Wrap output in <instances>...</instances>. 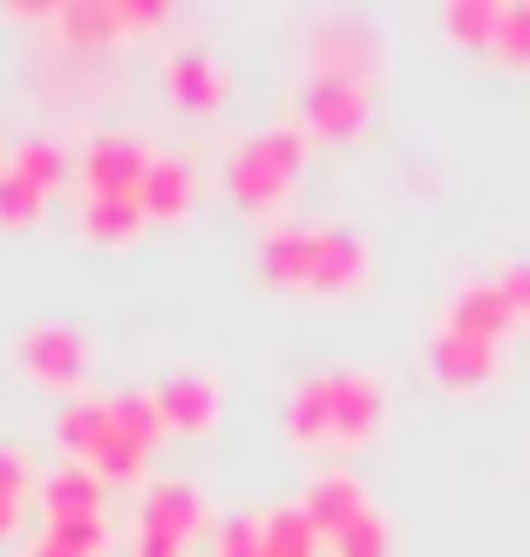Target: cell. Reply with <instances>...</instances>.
<instances>
[{
	"instance_id": "obj_1",
	"label": "cell",
	"mask_w": 530,
	"mask_h": 557,
	"mask_svg": "<svg viewBox=\"0 0 530 557\" xmlns=\"http://www.w3.org/2000/svg\"><path fill=\"white\" fill-rule=\"evenodd\" d=\"M381 414H387L381 374L326 368V374H306L286 395V435L306 442V449H360V442H374Z\"/></svg>"
},
{
	"instance_id": "obj_2",
	"label": "cell",
	"mask_w": 530,
	"mask_h": 557,
	"mask_svg": "<svg viewBox=\"0 0 530 557\" xmlns=\"http://www.w3.org/2000/svg\"><path fill=\"white\" fill-rule=\"evenodd\" d=\"M259 272L293 293H354L368 278V238L347 225H299L272 218L259 232Z\"/></svg>"
},
{
	"instance_id": "obj_3",
	"label": "cell",
	"mask_w": 530,
	"mask_h": 557,
	"mask_svg": "<svg viewBox=\"0 0 530 557\" xmlns=\"http://www.w3.org/2000/svg\"><path fill=\"white\" fill-rule=\"evenodd\" d=\"M299 163H306V129L299 123H266V129H252L232 150V163H225L232 205H245V211H279V205H286V190H293V177H299Z\"/></svg>"
},
{
	"instance_id": "obj_4",
	"label": "cell",
	"mask_w": 530,
	"mask_h": 557,
	"mask_svg": "<svg viewBox=\"0 0 530 557\" xmlns=\"http://www.w3.org/2000/svg\"><path fill=\"white\" fill-rule=\"evenodd\" d=\"M306 69L313 75H347V82H374L381 69V27L368 14H313L306 21Z\"/></svg>"
},
{
	"instance_id": "obj_5",
	"label": "cell",
	"mask_w": 530,
	"mask_h": 557,
	"mask_svg": "<svg viewBox=\"0 0 530 557\" xmlns=\"http://www.w3.org/2000/svg\"><path fill=\"white\" fill-rule=\"evenodd\" d=\"M205 531V496L198 483L163 476L144 490V510H136V557H184V544Z\"/></svg>"
},
{
	"instance_id": "obj_6",
	"label": "cell",
	"mask_w": 530,
	"mask_h": 557,
	"mask_svg": "<svg viewBox=\"0 0 530 557\" xmlns=\"http://www.w3.org/2000/svg\"><path fill=\"white\" fill-rule=\"evenodd\" d=\"M157 163V150L130 129H96L75 150V177L89 198H144V171Z\"/></svg>"
},
{
	"instance_id": "obj_7",
	"label": "cell",
	"mask_w": 530,
	"mask_h": 557,
	"mask_svg": "<svg viewBox=\"0 0 530 557\" xmlns=\"http://www.w3.org/2000/svg\"><path fill=\"white\" fill-rule=\"evenodd\" d=\"M21 374L35 387H54V395H82V381H89V341H82V326H62V320H35L21 333Z\"/></svg>"
},
{
	"instance_id": "obj_8",
	"label": "cell",
	"mask_w": 530,
	"mask_h": 557,
	"mask_svg": "<svg viewBox=\"0 0 530 557\" xmlns=\"http://www.w3.org/2000/svg\"><path fill=\"white\" fill-rule=\"evenodd\" d=\"M374 116V89L368 82H347V75H306L299 89V129L306 136H326V144H341V136H360Z\"/></svg>"
},
{
	"instance_id": "obj_9",
	"label": "cell",
	"mask_w": 530,
	"mask_h": 557,
	"mask_svg": "<svg viewBox=\"0 0 530 557\" xmlns=\"http://www.w3.org/2000/svg\"><path fill=\"white\" fill-rule=\"evenodd\" d=\"M422 360H429V374L442 381V387H456V395H469V387H490L496 374H504V347L496 341H477V333H456V326H429V347H422Z\"/></svg>"
},
{
	"instance_id": "obj_10",
	"label": "cell",
	"mask_w": 530,
	"mask_h": 557,
	"mask_svg": "<svg viewBox=\"0 0 530 557\" xmlns=\"http://www.w3.org/2000/svg\"><path fill=\"white\" fill-rule=\"evenodd\" d=\"M442 326H456V333H477V341H496V347H504V341H510V333H517L523 320H517L510 293L496 286V272H490V278H463V286L449 293V306H442Z\"/></svg>"
},
{
	"instance_id": "obj_11",
	"label": "cell",
	"mask_w": 530,
	"mask_h": 557,
	"mask_svg": "<svg viewBox=\"0 0 530 557\" xmlns=\"http://www.w3.org/2000/svg\"><path fill=\"white\" fill-rule=\"evenodd\" d=\"M299 510L313 517V531L333 544L347 523H360L374 504H368V490H360V476H347V469H320V476L299 490Z\"/></svg>"
},
{
	"instance_id": "obj_12",
	"label": "cell",
	"mask_w": 530,
	"mask_h": 557,
	"mask_svg": "<svg viewBox=\"0 0 530 557\" xmlns=\"http://www.w3.org/2000/svg\"><path fill=\"white\" fill-rule=\"evenodd\" d=\"M150 395H157L163 429H171V435H205V429L218 422V381H211V374H198V368L163 374Z\"/></svg>"
},
{
	"instance_id": "obj_13",
	"label": "cell",
	"mask_w": 530,
	"mask_h": 557,
	"mask_svg": "<svg viewBox=\"0 0 530 557\" xmlns=\"http://www.w3.org/2000/svg\"><path fill=\"white\" fill-rule=\"evenodd\" d=\"M163 89H171V102L190 109V116H211V109L225 102V69H218L205 48H171L163 54Z\"/></svg>"
},
{
	"instance_id": "obj_14",
	"label": "cell",
	"mask_w": 530,
	"mask_h": 557,
	"mask_svg": "<svg viewBox=\"0 0 530 557\" xmlns=\"http://www.w3.org/2000/svg\"><path fill=\"white\" fill-rule=\"evenodd\" d=\"M48 35H54V48H69V54H102L109 62V48L123 41V27H116V8H89V0H69V8H54L48 14Z\"/></svg>"
},
{
	"instance_id": "obj_15",
	"label": "cell",
	"mask_w": 530,
	"mask_h": 557,
	"mask_svg": "<svg viewBox=\"0 0 530 557\" xmlns=\"http://www.w3.org/2000/svg\"><path fill=\"white\" fill-rule=\"evenodd\" d=\"M102 476L89 462H62V469H48L41 476V510L48 523H75V517H102Z\"/></svg>"
},
{
	"instance_id": "obj_16",
	"label": "cell",
	"mask_w": 530,
	"mask_h": 557,
	"mask_svg": "<svg viewBox=\"0 0 530 557\" xmlns=\"http://www.w3.org/2000/svg\"><path fill=\"white\" fill-rule=\"evenodd\" d=\"M190 205H198V171L184 157H157L144 171V218L150 225H177V218H190Z\"/></svg>"
},
{
	"instance_id": "obj_17",
	"label": "cell",
	"mask_w": 530,
	"mask_h": 557,
	"mask_svg": "<svg viewBox=\"0 0 530 557\" xmlns=\"http://www.w3.org/2000/svg\"><path fill=\"white\" fill-rule=\"evenodd\" d=\"M35 82H41V96L54 102H82V96H96L102 82H109V62L102 54H69V48H41L35 54Z\"/></svg>"
},
{
	"instance_id": "obj_18",
	"label": "cell",
	"mask_w": 530,
	"mask_h": 557,
	"mask_svg": "<svg viewBox=\"0 0 530 557\" xmlns=\"http://www.w3.org/2000/svg\"><path fill=\"white\" fill-rule=\"evenodd\" d=\"M54 442L69 449V462H96V449L109 442V395H75L54 414Z\"/></svg>"
},
{
	"instance_id": "obj_19",
	"label": "cell",
	"mask_w": 530,
	"mask_h": 557,
	"mask_svg": "<svg viewBox=\"0 0 530 557\" xmlns=\"http://www.w3.org/2000/svg\"><path fill=\"white\" fill-rule=\"evenodd\" d=\"M504 14H510V0H449V8H442V27H449V41L496 54V35H504Z\"/></svg>"
},
{
	"instance_id": "obj_20",
	"label": "cell",
	"mask_w": 530,
	"mask_h": 557,
	"mask_svg": "<svg viewBox=\"0 0 530 557\" xmlns=\"http://www.w3.org/2000/svg\"><path fill=\"white\" fill-rule=\"evenodd\" d=\"M259 531H266V557H320V531H313V517H306L299 504H272L259 510Z\"/></svg>"
},
{
	"instance_id": "obj_21",
	"label": "cell",
	"mask_w": 530,
	"mask_h": 557,
	"mask_svg": "<svg viewBox=\"0 0 530 557\" xmlns=\"http://www.w3.org/2000/svg\"><path fill=\"white\" fill-rule=\"evenodd\" d=\"M8 163H14V171H21L27 184H35V190H41V198H54V190H62V184L75 177V163H69V150L54 144V136H21Z\"/></svg>"
},
{
	"instance_id": "obj_22",
	"label": "cell",
	"mask_w": 530,
	"mask_h": 557,
	"mask_svg": "<svg viewBox=\"0 0 530 557\" xmlns=\"http://www.w3.org/2000/svg\"><path fill=\"white\" fill-rule=\"evenodd\" d=\"M109 422H116V435L123 442H136V449H157L163 435V408H157V395L150 387H130V395H109Z\"/></svg>"
},
{
	"instance_id": "obj_23",
	"label": "cell",
	"mask_w": 530,
	"mask_h": 557,
	"mask_svg": "<svg viewBox=\"0 0 530 557\" xmlns=\"http://www.w3.org/2000/svg\"><path fill=\"white\" fill-rule=\"evenodd\" d=\"M144 225H150L144 198H89V205H82V232L102 238V245H123V238H136Z\"/></svg>"
},
{
	"instance_id": "obj_24",
	"label": "cell",
	"mask_w": 530,
	"mask_h": 557,
	"mask_svg": "<svg viewBox=\"0 0 530 557\" xmlns=\"http://www.w3.org/2000/svg\"><path fill=\"white\" fill-rule=\"evenodd\" d=\"M41 205H48L41 190L27 184V177L14 171V163H0V225H14V232H21V225H35Z\"/></svg>"
},
{
	"instance_id": "obj_25",
	"label": "cell",
	"mask_w": 530,
	"mask_h": 557,
	"mask_svg": "<svg viewBox=\"0 0 530 557\" xmlns=\"http://www.w3.org/2000/svg\"><path fill=\"white\" fill-rule=\"evenodd\" d=\"M333 557H387V523H381V510H368L360 523H347L341 537L326 544Z\"/></svg>"
},
{
	"instance_id": "obj_26",
	"label": "cell",
	"mask_w": 530,
	"mask_h": 557,
	"mask_svg": "<svg viewBox=\"0 0 530 557\" xmlns=\"http://www.w3.org/2000/svg\"><path fill=\"white\" fill-rule=\"evenodd\" d=\"M211 557H266L259 517H232V523H218V550H211Z\"/></svg>"
},
{
	"instance_id": "obj_27",
	"label": "cell",
	"mask_w": 530,
	"mask_h": 557,
	"mask_svg": "<svg viewBox=\"0 0 530 557\" xmlns=\"http://www.w3.org/2000/svg\"><path fill=\"white\" fill-rule=\"evenodd\" d=\"M496 54H504V62H530V0H510L504 35H496Z\"/></svg>"
},
{
	"instance_id": "obj_28",
	"label": "cell",
	"mask_w": 530,
	"mask_h": 557,
	"mask_svg": "<svg viewBox=\"0 0 530 557\" xmlns=\"http://www.w3.org/2000/svg\"><path fill=\"white\" fill-rule=\"evenodd\" d=\"M0 496H41V476L27 469V456L14 442H0Z\"/></svg>"
},
{
	"instance_id": "obj_29",
	"label": "cell",
	"mask_w": 530,
	"mask_h": 557,
	"mask_svg": "<svg viewBox=\"0 0 530 557\" xmlns=\"http://www.w3.org/2000/svg\"><path fill=\"white\" fill-rule=\"evenodd\" d=\"M496 286L510 293V306H517V320L530 326V265H504V272H496Z\"/></svg>"
},
{
	"instance_id": "obj_30",
	"label": "cell",
	"mask_w": 530,
	"mask_h": 557,
	"mask_svg": "<svg viewBox=\"0 0 530 557\" xmlns=\"http://www.w3.org/2000/svg\"><path fill=\"white\" fill-rule=\"evenodd\" d=\"M27 557H82V550H75V544H62L54 531H41L35 544H27Z\"/></svg>"
},
{
	"instance_id": "obj_31",
	"label": "cell",
	"mask_w": 530,
	"mask_h": 557,
	"mask_svg": "<svg viewBox=\"0 0 530 557\" xmlns=\"http://www.w3.org/2000/svg\"><path fill=\"white\" fill-rule=\"evenodd\" d=\"M21 510H27V496H0V537L21 531Z\"/></svg>"
}]
</instances>
